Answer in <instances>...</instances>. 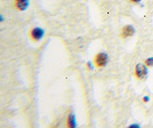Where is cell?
Listing matches in <instances>:
<instances>
[{"label": "cell", "mask_w": 153, "mask_h": 128, "mask_svg": "<svg viewBox=\"0 0 153 128\" xmlns=\"http://www.w3.org/2000/svg\"><path fill=\"white\" fill-rule=\"evenodd\" d=\"M109 57L106 52L98 53L94 58V65L97 68H103L107 65Z\"/></svg>", "instance_id": "6da1fadb"}, {"label": "cell", "mask_w": 153, "mask_h": 128, "mask_svg": "<svg viewBox=\"0 0 153 128\" xmlns=\"http://www.w3.org/2000/svg\"><path fill=\"white\" fill-rule=\"evenodd\" d=\"M45 35V31L40 27H35L31 28L29 32V38L33 42H38L42 40Z\"/></svg>", "instance_id": "7a4b0ae2"}, {"label": "cell", "mask_w": 153, "mask_h": 128, "mask_svg": "<svg viewBox=\"0 0 153 128\" xmlns=\"http://www.w3.org/2000/svg\"><path fill=\"white\" fill-rule=\"evenodd\" d=\"M148 74V69L144 64H137L135 67V77L139 80H143Z\"/></svg>", "instance_id": "3957f363"}, {"label": "cell", "mask_w": 153, "mask_h": 128, "mask_svg": "<svg viewBox=\"0 0 153 128\" xmlns=\"http://www.w3.org/2000/svg\"><path fill=\"white\" fill-rule=\"evenodd\" d=\"M135 33H136V30L134 27L131 25H126L121 30L120 37L123 39H126L127 38L132 37Z\"/></svg>", "instance_id": "277c9868"}, {"label": "cell", "mask_w": 153, "mask_h": 128, "mask_svg": "<svg viewBox=\"0 0 153 128\" xmlns=\"http://www.w3.org/2000/svg\"><path fill=\"white\" fill-rule=\"evenodd\" d=\"M29 1L28 0H15L14 5L16 9L19 11H24L28 8Z\"/></svg>", "instance_id": "5b68a950"}, {"label": "cell", "mask_w": 153, "mask_h": 128, "mask_svg": "<svg viewBox=\"0 0 153 128\" xmlns=\"http://www.w3.org/2000/svg\"><path fill=\"white\" fill-rule=\"evenodd\" d=\"M76 126V119H75V116L73 113H71L68 115L67 118V127L71 128H74Z\"/></svg>", "instance_id": "8992f818"}, {"label": "cell", "mask_w": 153, "mask_h": 128, "mask_svg": "<svg viewBox=\"0 0 153 128\" xmlns=\"http://www.w3.org/2000/svg\"><path fill=\"white\" fill-rule=\"evenodd\" d=\"M145 65L146 66H149V67H152L153 66V58H149L148 59L146 60V62H145Z\"/></svg>", "instance_id": "52a82bcc"}, {"label": "cell", "mask_w": 153, "mask_h": 128, "mask_svg": "<svg viewBox=\"0 0 153 128\" xmlns=\"http://www.w3.org/2000/svg\"><path fill=\"white\" fill-rule=\"evenodd\" d=\"M143 100H144V102H148L149 100V97H143Z\"/></svg>", "instance_id": "ba28073f"}, {"label": "cell", "mask_w": 153, "mask_h": 128, "mask_svg": "<svg viewBox=\"0 0 153 128\" xmlns=\"http://www.w3.org/2000/svg\"><path fill=\"white\" fill-rule=\"evenodd\" d=\"M141 0H131V2H135V3H137V2H139Z\"/></svg>", "instance_id": "9c48e42d"}]
</instances>
